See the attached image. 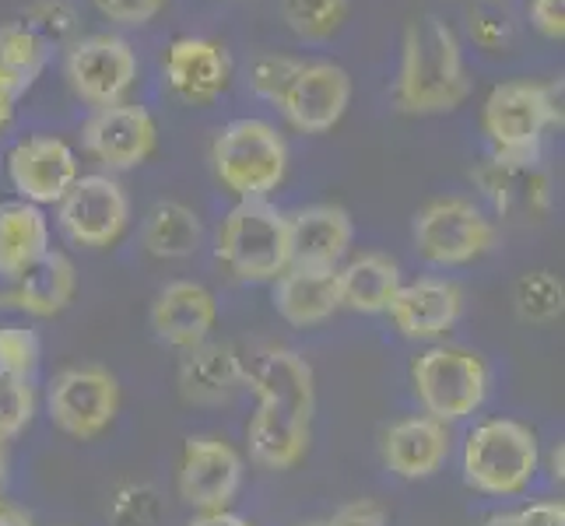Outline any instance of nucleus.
<instances>
[{
	"instance_id": "1",
	"label": "nucleus",
	"mask_w": 565,
	"mask_h": 526,
	"mask_svg": "<svg viewBox=\"0 0 565 526\" xmlns=\"http://www.w3.org/2000/svg\"><path fill=\"white\" fill-rule=\"evenodd\" d=\"M467 95H471V82H467L457 32L436 14L415 18L404 32L401 71L394 85L397 109L407 116L454 112Z\"/></svg>"
},
{
	"instance_id": "2",
	"label": "nucleus",
	"mask_w": 565,
	"mask_h": 526,
	"mask_svg": "<svg viewBox=\"0 0 565 526\" xmlns=\"http://www.w3.org/2000/svg\"><path fill=\"white\" fill-rule=\"evenodd\" d=\"M495 162L534 165L548 127H562V82H502L481 106Z\"/></svg>"
},
{
	"instance_id": "3",
	"label": "nucleus",
	"mask_w": 565,
	"mask_h": 526,
	"mask_svg": "<svg viewBox=\"0 0 565 526\" xmlns=\"http://www.w3.org/2000/svg\"><path fill=\"white\" fill-rule=\"evenodd\" d=\"M463 481L484 495H523L537 474V436L510 418L481 421L463 442Z\"/></svg>"
},
{
	"instance_id": "4",
	"label": "nucleus",
	"mask_w": 565,
	"mask_h": 526,
	"mask_svg": "<svg viewBox=\"0 0 565 526\" xmlns=\"http://www.w3.org/2000/svg\"><path fill=\"white\" fill-rule=\"evenodd\" d=\"M218 260L243 281H275L291 267L288 214L267 201H239L218 228Z\"/></svg>"
},
{
	"instance_id": "5",
	"label": "nucleus",
	"mask_w": 565,
	"mask_h": 526,
	"mask_svg": "<svg viewBox=\"0 0 565 526\" xmlns=\"http://www.w3.org/2000/svg\"><path fill=\"white\" fill-rule=\"evenodd\" d=\"M211 162L218 180L239 201H264L270 190L285 183L288 144L264 120H232L211 148Z\"/></svg>"
},
{
	"instance_id": "6",
	"label": "nucleus",
	"mask_w": 565,
	"mask_h": 526,
	"mask_svg": "<svg viewBox=\"0 0 565 526\" xmlns=\"http://www.w3.org/2000/svg\"><path fill=\"white\" fill-rule=\"evenodd\" d=\"M412 383L425 415L443 425H454L475 415L489 397V365L478 351L439 344L415 358Z\"/></svg>"
},
{
	"instance_id": "7",
	"label": "nucleus",
	"mask_w": 565,
	"mask_h": 526,
	"mask_svg": "<svg viewBox=\"0 0 565 526\" xmlns=\"http://www.w3.org/2000/svg\"><path fill=\"white\" fill-rule=\"evenodd\" d=\"M495 246V225L467 201L439 197L425 204L415 218L418 257L436 267H460L484 257Z\"/></svg>"
},
{
	"instance_id": "8",
	"label": "nucleus",
	"mask_w": 565,
	"mask_h": 526,
	"mask_svg": "<svg viewBox=\"0 0 565 526\" xmlns=\"http://www.w3.org/2000/svg\"><path fill=\"white\" fill-rule=\"evenodd\" d=\"M50 418L71 439H99L120 415V383L103 365H71L50 383Z\"/></svg>"
},
{
	"instance_id": "9",
	"label": "nucleus",
	"mask_w": 565,
	"mask_h": 526,
	"mask_svg": "<svg viewBox=\"0 0 565 526\" xmlns=\"http://www.w3.org/2000/svg\"><path fill=\"white\" fill-rule=\"evenodd\" d=\"M56 207H61L56 218L64 236L88 249L113 246L130 222V201L113 175H77V183Z\"/></svg>"
},
{
	"instance_id": "10",
	"label": "nucleus",
	"mask_w": 565,
	"mask_h": 526,
	"mask_svg": "<svg viewBox=\"0 0 565 526\" xmlns=\"http://www.w3.org/2000/svg\"><path fill=\"white\" fill-rule=\"evenodd\" d=\"M67 82L95 109L120 106L138 82V56L120 35L77 39L67 53Z\"/></svg>"
},
{
	"instance_id": "11",
	"label": "nucleus",
	"mask_w": 565,
	"mask_h": 526,
	"mask_svg": "<svg viewBox=\"0 0 565 526\" xmlns=\"http://www.w3.org/2000/svg\"><path fill=\"white\" fill-rule=\"evenodd\" d=\"M243 484V460L218 436H190L180 463V498L198 513H222Z\"/></svg>"
},
{
	"instance_id": "12",
	"label": "nucleus",
	"mask_w": 565,
	"mask_h": 526,
	"mask_svg": "<svg viewBox=\"0 0 565 526\" xmlns=\"http://www.w3.org/2000/svg\"><path fill=\"white\" fill-rule=\"evenodd\" d=\"M85 151L106 169H134L151 159L159 144V127L141 106H103L95 109L82 130Z\"/></svg>"
},
{
	"instance_id": "13",
	"label": "nucleus",
	"mask_w": 565,
	"mask_h": 526,
	"mask_svg": "<svg viewBox=\"0 0 565 526\" xmlns=\"http://www.w3.org/2000/svg\"><path fill=\"white\" fill-rule=\"evenodd\" d=\"M77 154L61 138L18 141L8 154V180L29 204H61L77 183Z\"/></svg>"
},
{
	"instance_id": "14",
	"label": "nucleus",
	"mask_w": 565,
	"mask_h": 526,
	"mask_svg": "<svg viewBox=\"0 0 565 526\" xmlns=\"http://www.w3.org/2000/svg\"><path fill=\"white\" fill-rule=\"evenodd\" d=\"M352 103V77L338 64H302L296 74V82L285 92L281 112L288 116V124L302 133H327L341 124V116Z\"/></svg>"
},
{
	"instance_id": "15",
	"label": "nucleus",
	"mask_w": 565,
	"mask_h": 526,
	"mask_svg": "<svg viewBox=\"0 0 565 526\" xmlns=\"http://www.w3.org/2000/svg\"><path fill=\"white\" fill-rule=\"evenodd\" d=\"M232 61L214 39L183 35L166 53V82L186 106H211L228 88Z\"/></svg>"
},
{
	"instance_id": "16",
	"label": "nucleus",
	"mask_w": 565,
	"mask_h": 526,
	"mask_svg": "<svg viewBox=\"0 0 565 526\" xmlns=\"http://www.w3.org/2000/svg\"><path fill=\"white\" fill-rule=\"evenodd\" d=\"M463 309V291L457 281L422 278L415 285H401L390 299L386 313L397 323L407 341H436L450 330Z\"/></svg>"
},
{
	"instance_id": "17",
	"label": "nucleus",
	"mask_w": 565,
	"mask_h": 526,
	"mask_svg": "<svg viewBox=\"0 0 565 526\" xmlns=\"http://www.w3.org/2000/svg\"><path fill=\"white\" fill-rule=\"evenodd\" d=\"M243 383L253 389L257 404H278L291 411L313 415L317 407V383L313 368L302 355L288 347H264L243 365Z\"/></svg>"
},
{
	"instance_id": "18",
	"label": "nucleus",
	"mask_w": 565,
	"mask_h": 526,
	"mask_svg": "<svg viewBox=\"0 0 565 526\" xmlns=\"http://www.w3.org/2000/svg\"><path fill=\"white\" fill-rule=\"evenodd\" d=\"M218 320V302L198 281H172L159 291L151 305V330L169 347H198L207 341Z\"/></svg>"
},
{
	"instance_id": "19",
	"label": "nucleus",
	"mask_w": 565,
	"mask_h": 526,
	"mask_svg": "<svg viewBox=\"0 0 565 526\" xmlns=\"http://www.w3.org/2000/svg\"><path fill=\"white\" fill-rule=\"evenodd\" d=\"M352 218L344 207L317 204L299 214H288V253L291 267H317L330 270L344 260L348 246H352Z\"/></svg>"
},
{
	"instance_id": "20",
	"label": "nucleus",
	"mask_w": 565,
	"mask_h": 526,
	"mask_svg": "<svg viewBox=\"0 0 565 526\" xmlns=\"http://www.w3.org/2000/svg\"><path fill=\"white\" fill-rule=\"evenodd\" d=\"M446 457H450V432H446L443 421L428 418V415L404 418L383 432L386 471L404 481L433 477L446 463Z\"/></svg>"
},
{
	"instance_id": "21",
	"label": "nucleus",
	"mask_w": 565,
	"mask_h": 526,
	"mask_svg": "<svg viewBox=\"0 0 565 526\" xmlns=\"http://www.w3.org/2000/svg\"><path fill=\"white\" fill-rule=\"evenodd\" d=\"M309 425H313V415L306 411H291V407H278V404H257V411H253L246 425L253 460L270 466V471L296 466L309 450Z\"/></svg>"
},
{
	"instance_id": "22",
	"label": "nucleus",
	"mask_w": 565,
	"mask_h": 526,
	"mask_svg": "<svg viewBox=\"0 0 565 526\" xmlns=\"http://www.w3.org/2000/svg\"><path fill=\"white\" fill-rule=\"evenodd\" d=\"M275 309L291 326H320L341 309L338 267H288L275 278Z\"/></svg>"
},
{
	"instance_id": "23",
	"label": "nucleus",
	"mask_w": 565,
	"mask_h": 526,
	"mask_svg": "<svg viewBox=\"0 0 565 526\" xmlns=\"http://www.w3.org/2000/svg\"><path fill=\"white\" fill-rule=\"evenodd\" d=\"M74 288H77V270L71 257L61 249H46L22 278H14V288L4 296V302L22 309L29 316L46 320L64 313L74 299Z\"/></svg>"
},
{
	"instance_id": "24",
	"label": "nucleus",
	"mask_w": 565,
	"mask_h": 526,
	"mask_svg": "<svg viewBox=\"0 0 565 526\" xmlns=\"http://www.w3.org/2000/svg\"><path fill=\"white\" fill-rule=\"evenodd\" d=\"M243 386V358L232 344H198L180 365V394L190 404H225Z\"/></svg>"
},
{
	"instance_id": "25",
	"label": "nucleus",
	"mask_w": 565,
	"mask_h": 526,
	"mask_svg": "<svg viewBox=\"0 0 565 526\" xmlns=\"http://www.w3.org/2000/svg\"><path fill=\"white\" fill-rule=\"evenodd\" d=\"M50 249L46 214L29 201L0 204V275L22 278L25 270Z\"/></svg>"
},
{
	"instance_id": "26",
	"label": "nucleus",
	"mask_w": 565,
	"mask_h": 526,
	"mask_svg": "<svg viewBox=\"0 0 565 526\" xmlns=\"http://www.w3.org/2000/svg\"><path fill=\"white\" fill-rule=\"evenodd\" d=\"M341 285V305L355 309V313L376 316L386 313L390 299L401 288V267L383 257V253H362V257L338 267Z\"/></svg>"
},
{
	"instance_id": "27",
	"label": "nucleus",
	"mask_w": 565,
	"mask_h": 526,
	"mask_svg": "<svg viewBox=\"0 0 565 526\" xmlns=\"http://www.w3.org/2000/svg\"><path fill=\"white\" fill-rule=\"evenodd\" d=\"M46 43L22 22L0 25V95L18 99L46 67Z\"/></svg>"
},
{
	"instance_id": "28",
	"label": "nucleus",
	"mask_w": 565,
	"mask_h": 526,
	"mask_svg": "<svg viewBox=\"0 0 565 526\" xmlns=\"http://www.w3.org/2000/svg\"><path fill=\"white\" fill-rule=\"evenodd\" d=\"M145 246L159 260H183L201 246V218L177 201L154 204L145 222Z\"/></svg>"
},
{
	"instance_id": "29",
	"label": "nucleus",
	"mask_w": 565,
	"mask_h": 526,
	"mask_svg": "<svg viewBox=\"0 0 565 526\" xmlns=\"http://www.w3.org/2000/svg\"><path fill=\"white\" fill-rule=\"evenodd\" d=\"M285 25L299 39H330L348 18V0H278Z\"/></svg>"
},
{
	"instance_id": "30",
	"label": "nucleus",
	"mask_w": 565,
	"mask_h": 526,
	"mask_svg": "<svg viewBox=\"0 0 565 526\" xmlns=\"http://www.w3.org/2000/svg\"><path fill=\"white\" fill-rule=\"evenodd\" d=\"M513 302L523 323H552L562 316V281L552 270H531L516 281Z\"/></svg>"
},
{
	"instance_id": "31",
	"label": "nucleus",
	"mask_w": 565,
	"mask_h": 526,
	"mask_svg": "<svg viewBox=\"0 0 565 526\" xmlns=\"http://www.w3.org/2000/svg\"><path fill=\"white\" fill-rule=\"evenodd\" d=\"M35 418V389L22 376L0 373V442L22 436Z\"/></svg>"
},
{
	"instance_id": "32",
	"label": "nucleus",
	"mask_w": 565,
	"mask_h": 526,
	"mask_svg": "<svg viewBox=\"0 0 565 526\" xmlns=\"http://www.w3.org/2000/svg\"><path fill=\"white\" fill-rule=\"evenodd\" d=\"M306 61H296V56H285V53H264L253 61L249 67V88L267 99L270 106H281L285 92L296 82V74L302 71Z\"/></svg>"
},
{
	"instance_id": "33",
	"label": "nucleus",
	"mask_w": 565,
	"mask_h": 526,
	"mask_svg": "<svg viewBox=\"0 0 565 526\" xmlns=\"http://www.w3.org/2000/svg\"><path fill=\"white\" fill-rule=\"evenodd\" d=\"M22 25L32 29L43 43H67L77 32V11L67 0H35L25 8Z\"/></svg>"
},
{
	"instance_id": "34",
	"label": "nucleus",
	"mask_w": 565,
	"mask_h": 526,
	"mask_svg": "<svg viewBox=\"0 0 565 526\" xmlns=\"http://www.w3.org/2000/svg\"><path fill=\"white\" fill-rule=\"evenodd\" d=\"M39 365V337L25 326H0V373L29 379Z\"/></svg>"
},
{
	"instance_id": "35",
	"label": "nucleus",
	"mask_w": 565,
	"mask_h": 526,
	"mask_svg": "<svg viewBox=\"0 0 565 526\" xmlns=\"http://www.w3.org/2000/svg\"><path fill=\"white\" fill-rule=\"evenodd\" d=\"M484 526H565V505L562 502H534L516 513L492 516Z\"/></svg>"
},
{
	"instance_id": "36",
	"label": "nucleus",
	"mask_w": 565,
	"mask_h": 526,
	"mask_svg": "<svg viewBox=\"0 0 565 526\" xmlns=\"http://www.w3.org/2000/svg\"><path fill=\"white\" fill-rule=\"evenodd\" d=\"M109 22L120 25H148L154 14L166 8V0H92Z\"/></svg>"
},
{
	"instance_id": "37",
	"label": "nucleus",
	"mask_w": 565,
	"mask_h": 526,
	"mask_svg": "<svg viewBox=\"0 0 565 526\" xmlns=\"http://www.w3.org/2000/svg\"><path fill=\"white\" fill-rule=\"evenodd\" d=\"M299 526H386V513H383V505L359 498L352 505H341L334 516L313 519V523H299Z\"/></svg>"
},
{
	"instance_id": "38",
	"label": "nucleus",
	"mask_w": 565,
	"mask_h": 526,
	"mask_svg": "<svg viewBox=\"0 0 565 526\" xmlns=\"http://www.w3.org/2000/svg\"><path fill=\"white\" fill-rule=\"evenodd\" d=\"M531 25L544 39H562L565 35V0H531Z\"/></svg>"
},
{
	"instance_id": "39",
	"label": "nucleus",
	"mask_w": 565,
	"mask_h": 526,
	"mask_svg": "<svg viewBox=\"0 0 565 526\" xmlns=\"http://www.w3.org/2000/svg\"><path fill=\"white\" fill-rule=\"evenodd\" d=\"M471 39L484 50H499L505 39H510V22L502 14H489V11H475L471 14Z\"/></svg>"
},
{
	"instance_id": "40",
	"label": "nucleus",
	"mask_w": 565,
	"mask_h": 526,
	"mask_svg": "<svg viewBox=\"0 0 565 526\" xmlns=\"http://www.w3.org/2000/svg\"><path fill=\"white\" fill-rule=\"evenodd\" d=\"M190 526H253V523H249V519H243V516H236V513L222 509V513H201V516L193 519Z\"/></svg>"
},
{
	"instance_id": "41",
	"label": "nucleus",
	"mask_w": 565,
	"mask_h": 526,
	"mask_svg": "<svg viewBox=\"0 0 565 526\" xmlns=\"http://www.w3.org/2000/svg\"><path fill=\"white\" fill-rule=\"evenodd\" d=\"M0 526H35V523L25 509H18L14 502L0 498Z\"/></svg>"
},
{
	"instance_id": "42",
	"label": "nucleus",
	"mask_w": 565,
	"mask_h": 526,
	"mask_svg": "<svg viewBox=\"0 0 565 526\" xmlns=\"http://www.w3.org/2000/svg\"><path fill=\"white\" fill-rule=\"evenodd\" d=\"M11 112H14V99H8V95H0V130H4L11 124Z\"/></svg>"
},
{
	"instance_id": "43",
	"label": "nucleus",
	"mask_w": 565,
	"mask_h": 526,
	"mask_svg": "<svg viewBox=\"0 0 565 526\" xmlns=\"http://www.w3.org/2000/svg\"><path fill=\"white\" fill-rule=\"evenodd\" d=\"M8 489V457H4V442H0V498H4Z\"/></svg>"
},
{
	"instance_id": "44",
	"label": "nucleus",
	"mask_w": 565,
	"mask_h": 526,
	"mask_svg": "<svg viewBox=\"0 0 565 526\" xmlns=\"http://www.w3.org/2000/svg\"><path fill=\"white\" fill-rule=\"evenodd\" d=\"M552 460H555V471H552V474H555V481H558V477H562V446L552 453Z\"/></svg>"
}]
</instances>
